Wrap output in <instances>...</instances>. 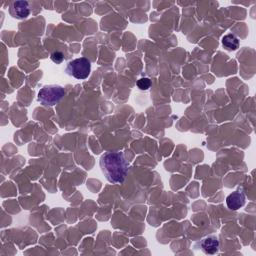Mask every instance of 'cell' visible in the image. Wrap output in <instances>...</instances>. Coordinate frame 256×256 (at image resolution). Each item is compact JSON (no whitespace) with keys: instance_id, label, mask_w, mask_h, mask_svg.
Here are the masks:
<instances>
[{"instance_id":"6da1fadb","label":"cell","mask_w":256,"mask_h":256,"mask_svg":"<svg viewBox=\"0 0 256 256\" xmlns=\"http://www.w3.org/2000/svg\"><path fill=\"white\" fill-rule=\"evenodd\" d=\"M99 165L106 179L113 184L122 183L128 172V162L120 151H108L101 155Z\"/></svg>"},{"instance_id":"7a4b0ae2","label":"cell","mask_w":256,"mask_h":256,"mask_svg":"<svg viewBox=\"0 0 256 256\" xmlns=\"http://www.w3.org/2000/svg\"><path fill=\"white\" fill-rule=\"evenodd\" d=\"M91 72V62L86 57H80L69 61L65 67V73L78 80L86 79Z\"/></svg>"},{"instance_id":"3957f363","label":"cell","mask_w":256,"mask_h":256,"mask_svg":"<svg viewBox=\"0 0 256 256\" xmlns=\"http://www.w3.org/2000/svg\"><path fill=\"white\" fill-rule=\"evenodd\" d=\"M65 95V90L60 85H45L38 92V101L45 106L57 104Z\"/></svg>"},{"instance_id":"277c9868","label":"cell","mask_w":256,"mask_h":256,"mask_svg":"<svg viewBox=\"0 0 256 256\" xmlns=\"http://www.w3.org/2000/svg\"><path fill=\"white\" fill-rule=\"evenodd\" d=\"M9 14L15 19H25L30 14L29 2L14 1L9 5Z\"/></svg>"},{"instance_id":"5b68a950","label":"cell","mask_w":256,"mask_h":256,"mask_svg":"<svg viewBox=\"0 0 256 256\" xmlns=\"http://www.w3.org/2000/svg\"><path fill=\"white\" fill-rule=\"evenodd\" d=\"M197 246L205 254H215L219 250V241L216 236L210 235L202 238L197 243Z\"/></svg>"},{"instance_id":"8992f818","label":"cell","mask_w":256,"mask_h":256,"mask_svg":"<svg viewBox=\"0 0 256 256\" xmlns=\"http://www.w3.org/2000/svg\"><path fill=\"white\" fill-rule=\"evenodd\" d=\"M226 204L227 207L233 211L243 207L245 204V193L243 190H236L229 194L226 198Z\"/></svg>"},{"instance_id":"52a82bcc","label":"cell","mask_w":256,"mask_h":256,"mask_svg":"<svg viewBox=\"0 0 256 256\" xmlns=\"http://www.w3.org/2000/svg\"><path fill=\"white\" fill-rule=\"evenodd\" d=\"M222 45L229 51H234L239 47V39L234 34H226L222 38Z\"/></svg>"},{"instance_id":"ba28073f","label":"cell","mask_w":256,"mask_h":256,"mask_svg":"<svg viewBox=\"0 0 256 256\" xmlns=\"http://www.w3.org/2000/svg\"><path fill=\"white\" fill-rule=\"evenodd\" d=\"M137 87L140 89V90H147L149 89V87L151 86V81L149 78H140L138 81H137Z\"/></svg>"},{"instance_id":"9c48e42d","label":"cell","mask_w":256,"mask_h":256,"mask_svg":"<svg viewBox=\"0 0 256 256\" xmlns=\"http://www.w3.org/2000/svg\"><path fill=\"white\" fill-rule=\"evenodd\" d=\"M51 60L56 63V64H61L63 61H64V55L62 52L60 51H54L51 53V56H50Z\"/></svg>"}]
</instances>
